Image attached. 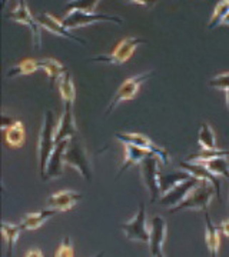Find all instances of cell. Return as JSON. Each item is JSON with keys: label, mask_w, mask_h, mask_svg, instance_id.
<instances>
[{"label": "cell", "mask_w": 229, "mask_h": 257, "mask_svg": "<svg viewBox=\"0 0 229 257\" xmlns=\"http://www.w3.org/2000/svg\"><path fill=\"white\" fill-rule=\"evenodd\" d=\"M150 240H149V247L150 254L156 257L159 253H162V247L168 234V224L162 216H155L150 220Z\"/></svg>", "instance_id": "4fadbf2b"}, {"label": "cell", "mask_w": 229, "mask_h": 257, "mask_svg": "<svg viewBox=\"0 0 229 257\" xmlns=\"http://www.w3.org/2000/svg\"><path fill=\"white\" fill-rule=\"evenodd\" d=\"M225 101H226V107L229 109V90L225 92Z\"/></svg>", "instance_id": "8d00e7d4"}, {"label": "cell", "mask_w": 229, "mask_h": 257, "mask_svg": "<svg viewBox=\"0 0 229 257\" xmlns=\"http://www.w3.org/2000/svg\"><path fill=\"white\" fill-rule=\"evenodd\" d=\"M57 89H59V93H60V96L63 99L64 104H73L74 99H76V89H74L73 77H72L70 72H67L59 80Z\"/></svg>", "instance_id": "484cf974"}, {"label": "cell", "mask_w": 229, "mask_h": 257, "mask_svg": "<svg viewBox=\"0 0 229 257\" xmlns=\"http://www.w3.org/2000/svg\"><path fill=\"white\" fill-rule=\"evenodd\" d=\"M56 120L53 111L47 110L43 116V123L39 135V146H37V155H39V166H40V176L45 179L46 166L49 163V159L52 156L56 147Z\"/></svg>", "instance_id": "6da1fadb"}, {"label": "cell", "mask_w": 229, "mask_h": 257, "mask_svg": "<svg viewBox=\"0 0 229 257\" xmlns=\"http://www.w3.org/2000/svg\"><path fill=\"white\" fill-rule=\"evenodd\" d=\"M5 140H6L8 146L13 147V149H19V147L23 146L25 142H26V128H25V124L20 120H16L5 132Z\"/></svg>", "instance_id": "7402d4cb"}, {"label": "cell", "mask_w": 229, "mask_h": 257, "mask_svg": "<svg viewBox=\"0 0 229 257\" xmlns=\"http://www.w3.org/2000/svg\"><path fill=\"white\" fill-rule=\"evenodd\" d=\"M10 20L16 22L19 25H23L30 30L32 33V40H33V47L42 49V26L37 22V18H35L28 8L26 2H18L16 8L10 12L9 15Z\"/></svg>", "instance_id": "8992f818"}, {"label": "cell", "mask_w": 229, "mask_h": 257, "mask_svg": "<svg viewBox=\"0 0 229 257\" xmlns=\"http://www.w3.org/2000/svg\"><path fill=\"white\" fill-rule=\"evenodd\" d=\"M229 15V0H220L216 3L213 13H212V18L208 23V30L218 28L219 25L223 23V20L226 19Z\"/></svg>", "instance_id": "83f0119b"}, {"label": "cell", "mask_w": 229, "mask_h": 257, "mask_svg": "<svg viewBox=\"0 0 229 257\" xmlns=\"http://www.w3.org/2000/svg\"><path fill=\"white\" fill-rule=\"evenodd\" d=\"M202 165L205 166L212 175L223 176V177L229 179V163L225 157H216V159H212V160L205 162Z\"/></svg>", "instance_id": "f546056e"}, {"label": "cell", "mask_w": 229, "mask_h": 257, "mask_svg": "<svg viewBox=\"0 0 229 257\" xmlns=\"http://www.w3.org/2000/svg\"><path fill=\"white\" fill-rule=\"evenodd\" d=\"M222 25H225V26H229V15L226 16V19L223 20V23H222Z\"/></svg>", "instance_id": "74e56055"}, {"label": "cell", "mask_w": 229, "mask_h": 257, "mask_svg": "<svg viewBox=\"0 0 229 257\" xmlns=\"http://www.w3.org/2000/svg\"><path fill=\"white\" fill-rule=\"evenodd\" d=\"M22 230H23L22 224H15V223H8V221L2 223V234H3V239L6 240V244H8V257L13 254Z\"/></svg>", "instance_id": "603a6c76"}, {"label": "cell", "mask_w": 229, "mask_h": 257, "mask_svg": "<svg viewBox=\"0 0 229 257\" xmlns=\"http://www.w3.org/2000/svg\"><path fill=\"white\" fill-rule=\"evenodd\" d=\"M40 70H43L49 79V82L52 86H55V83H59V80L67 73V67L62 62L56 60L53 57H47V59H40Z\"/></svg>", "instance_id": "ac0fdd59"}, {"label": "cell", "mask_w": 229, "mask_h": 257, "mask_svg": "<svg viewBox=\"0 0 229 257\" xmlns=\"http://www.w3.org/2000/svg\"><path fill=\"white\" fill-rule=\"evenodd\" d=\"M215 194H216V190H215L213 184L202 180L201 183L198 184L192 192L188 194V197L181 204H178L174 209H169V211L171 213H176V211L186 210V209L206 211L208 210V206L211 204L212 197Z\"/></svg>", "instance_id": "3957f363"}, {"label": "cell", "mask_w": 229, "mask_h": 257, "mask_svg": "<svg viewBox=\"0 0 229 257\" xmlns=\"http://www.w3.org/2000/svg\"><path fill=\"white\" fill-rule=\"evenodd\" d=\"M229 156V150H219V149H215V150H201L198 153H193L191 156L186 159V162H192V163H205V162H209L212 159H216V157H226Z\"/></svg>", "instance_id": "f1b7e54d"}, {"label": "cell", "mask_w": 229, "mask_h": 257, "mask_svg": "<svg viewBox=\"0 0 229 257\" xmlns=\"http://www.w3.org/2000/svg\"><path fill=\"white\" fill-rule=\"evenodd\" d=\"M82 194L76 193L73 190L64 189L60 192L53 193L49 199H47V207L53 209L57 211H67L73 209L74 204L82 200Z\"/></svg>", "instance_id": "9a60e30c"}, {"label": "cell", "mask_w": 229, "mask_h": 257, "mask_svg": "<svg viewBox=\"0 0 229 257\" xmlns=\"http://www.w3.org/2000/svg\"><path fill=\"white\" fill-rule=\"evenodd\" d=\"M72 107H73V104H64L63 114H62L60 119L57 120L55 135L56 143H60L63 140L72 139L78 135V127H76V123H74Z\"/></svg>", "instance_id": "7c38bea8"}, {"label": "cell", "mask_w": 229, "mask_h": 257, "mask_svg": "<svg viewBox=\"0 0 229 257\" xmlns=\"http://www.w3.org/2000/svg\"><path fill=\"white\" fill-rule=\"evenodd\" d=\"M123 147H125V156H123L122 165H120L119 172H118V177L123 175L125 170L129 169L132 165H140L150 155V153H147L145 150L133 146V145H129V143H123Z\"/></svg>", "instance_id": "d6986e66"}, {"label": "cell", "mask_w": 229, "mask_h": 257, "mask_svg": "<svg viewBox=\"0 0 229 257\" xmlns=\"http://www.w3.org/2000/svg\"><path fill=\"white\" fill-rule=\"evenodd\" d=\"M198 143L202 150H215L216 149V139H215L213 128L206 121H203L201 124L199 135H198Z\"/></svg>", "instance_id": "4316f807"}, {"label": "cell", "mask_w": 229, "mask_h": 257, "mask_svg": "<svg viewBox=\"0 0 229 257\" xmlns=\"http://www.w3.org/2000/svg\"><path fill=\"white\" fill-rule=\"evenodd\" d=\"M73 244H72V239L70 237H64L60 243L59 248L56 250L55 257H73Z\"/></svg>", "instance_id": "d6a6232c"}, {"label": "cell", "mask_w": 229, "mask_h": 257, "mask_svg": "<svg viewBox=\"0 0 229 257\" xmlns=\"http://www.w3.org/2000/svg\"><path fill=\"white\" fill-rule=\"evenodd\" d=\"M95 257H103V253H102V251H101L99 254H96V256H95Z\"/></svg>", "instance_id": "f35d334b"}, {"label": "cell", "mask_w": 229, "mask_h": 257, "mask_svg": "<svg viewBox=\"0 0 229 257\" xmlns=\"http://www.w3.org/2000/svg\"><path fill=\"white\" fill-rule=\"evenodd\" d=\"M205 223H206L205 241H206L208 250L211 253V257H218V250H219L220 244V229L213 224L208 211H205Z\"/></svg>", "instance_id": "44dd1931"}, {"label": "cell", "mask_w": 229, "mask_h": 257, "mask_svg": "<svg viewBox=\"0 0 229 257\" xmlns=\"http://www.w3.org/2000/svg\"><path fill=\"white\" fill-rule=\"evenodd\" d=\"M179 167L182 169L183 172H186V173H189V175L195 177V179H198V180H205V182H209V183L213 184V187H215V190H216V196H218V199L220 197V183H219V179H218V176L212 175L211 172L205 167V166L202 165V163H192V162H181L179 163Z\"/></svg>", "instance_id": "2e32d148"}, {"label": "cell", "mask_w": 229, "mask_h": 257, "mask_svg": "<svg viewBox=\"0 0 229 257\" xmlns=\"http://www.w3.org/2000/svg\"><path fill=\"white\" fill-rule=\"evenodd\" d=\"M63 162L70 167H73L79 175H82L86 182H91V162L88 157V152L76 136L69 139L67 147L64 150Z\"/></svg>", "instance_id": "7a4b0ae2"}, {"label": "cell", "mask_w": 229, "mask_h": 257, "mask_svg": "<svg viewBox=\"0 0 229 257\" xmlns=\"http://www.w3.org/2000/svg\"><path fill=\"white\" fill-rule=\"evenodd\" d=\"M209 86L218 90H229V73H220L209 80Z\"/></svg>", "instance_id": "1f68e13d"}, {"label": "cell", "mask_w": 229, "mask_h": 257, "mask_svg": "<svg viewBox=\"0 0 229 257\" xmlns=\"http://www.w3.org/2000/svg\"><path fill=\"white\" fill-rule=\"evenodd\" d=\"M99 3H101L99 0H95V2H70V3H67V8L64 9V16L72 13V12H78V10L95 13V9Z\"/></svg>", "instance_id": "4dcf8cb0"}, {"label": "cell", "mask_w": 229, "mask_h": 257, "mask_svg": "<svg viewBox=\"0 0 229 257\" xmlns=\"http://www.w3.org/2000/svg\"><path fill=\"white\" fill-rule=\"evenodd\" d=\"M192 176L186 173V172H175V173H171V175H159V186H161L162 196L168 192H171L178 184L183 183L185 180H188Z\"/></svg>", "instance_id": "cb8c5ba5"}, {"label": "cell", "mask_w": 229, "mask_h": 257, "mask_svg": "<svg viewBox=\"0 0 229 257\" xmlns=\"http://www.w3.org/2000/svg\"><path fill=\"white\" fill-rule=\"evenodd\" d=\"M156 257H165V256H164V253H159Z\"/></svg>", "instance_id": "ab89813d"}, {"label": "cell", "mask_w": 229, "mask_h": 257, "mask_svg": "<svg viewBox=\"0 0 229 257\" xmlns=\"http://www.w3.org/2000/svg\"><path fill=\"white\" fill-rule=\"evenodd\" d=\"M146 42L142 40V39H137V37H125L123 40H120V43L118 46L115 47V50L110 53V55H101L92 57V62H96V63H108V64H123L128 62L129 59L132 57L135 49L139 45H145Z\"/></svg>", "instance_id": "5b68a950"}, {"label": "cell", "mask_w": 229, "mask_h": 257, "mask_svg": "<svg viewBox=\"0 0 229 257\" xmlns=\"http://www.w3.org/2000/svg\"><path fill=\"white\" fill-rule=\"evenodd\" d=\"M159 162L161 160L158 157L154 156V155H149L139 165L143 184L146 186L147 192L150 194V203H156L158 200H161V197H162L161 186H159V173H158Z\"/></svg>", "instance_id": "52a82bcc"}, {"label": "cell", "mask_w": 229, "mask_h": 257, "mask_svg": "<svg viewBox=\"0 0 229 257\" xmlns=\"http://www.w3.org/2000/svg\"><path fill=\"white\" fill-rule=\"evenodd\" d=\"M26 257H43V253H42V250L37 247H33L29 250L28 253H26Z\"/></svg>", "instance_id": "e575fe53"}, {"label": "cell", "mask_w": 229, "mask_h": 257, "mask_svg": "<svg viewBox=\"0 0 229 257\" xmlns=\"http://www.w3.org/2000/svg\"><path fill=\"white\" fill-rule=\"evenodd\" d=\"M122 230L125 233V237L132 241H142L147 243L150 240V230L147 229L146 223V211H145V204H139V210L135 213V216L122 224Z\"/></svg>", "instance_id": "ba28073f"}, {"label": "cell", "mask_w": 229, "mask_h": 257, "mask_svg": "<svg viewBox=\"0 0 229 257\" xmlns=\"http://www.w3.org/2000/svg\"><path fill=\"white\" fill-rule=\"evenodd\" d=\"M152 74H154V72H145V73L135 74V76H132V77L126 79L125 82L120 84L119 89L116 90V93L113 94V97H112V100H110L109 106L106 107V110H105L103 114H105V116H109L110 113L115 110V109L119 106L120 103L132 100V99L136 96V93L139 92L140 86L146 82L147 79H150V77H152Z\"/></svg>", "instance_id": "277c9868"}, {"label": "cell", "mask_w": 229, "mask_h": 257, "mask_svg": "<svg viewBox=\"0 0 229 257\" xmlns=\"http://www.w3.org/2000/svg\"><path fill=\"white\" fill-rule=\"evenodd\" d=\"M67 143H69V139L60 142V143H56L55 150L49 159V163L46 166V175L43 180L56 179V177H60L63 175V155L66 147H67Z\"/></svg>", "instance_id": "e0dca14e"}, {"label": "cell", "mask_w": 229, "mask_h": 257, "mask_svg": "<svg viewBox=\"0 0 229 257\" xmlns=\"http://www.w3.org/2000/svg\"><path fill=\"white\" fill-rule=\"evenodd\" d=\"M15 121H16L15 119L8 117L6 114H3V116H2V130H3V132H6V130H8L13 123H15Z\"/></svg>", "instance_id": "836d02e7"}, {"label": "cell", "mask_w": 229, "mask_h": 257, "mask_svg": "<svg viewBox=\"0 0 229 257\" xmlns=\"http://www.w3.org/2000/svg\"><path fill=\"white\" fill-rule=\"evenodd\" d=\"M56 213H57V210L49 209V207L45 209V210H39L35 211V213H28V214L23 216L20 224H22L23 230H36L39 229V227H42L52 216H55Z\"/></svg>", "instance_id": "ffe728a7"}, {"label": "cell", "mask_w": 229, "mask_h": 257, "mask_svg": "<svg viewBox=\"0 0 229 257\" xmlns=\"http://www.w3.org/2000/svg\"><path fill=\"white\" fill-rule=\"evenodd\" d=\"M37 70H40V62L35 60V59H26V60H22L16 66L10 67L8 70V77L12 79V77H18V76H29Z\"/></svg>", "instance_id": "d4e9b609"}, {"label": "cell", "mask_w": 229, "mask_h": 257, "mask_svg": "<svg viewBox=\"0 0 229 257\" xmlns=\"http://www.w3.org/2000/svg\"><path fill=\"white\" fill-rule=\"evenodd\" d=\"M116 140H119L120 143H129V145H133V146L139 147L142 150H145L147 153L156 156L162 165H169L171 162V156L168 153V150L162 149V147L156 146L155 143L150 140L149 138H146L145 135L142 133H118L115 136Z\"/></svg>", "instance_id": "9c48e42d"}, {"label": "cell", "mask_w": 229, "mask_h": 257, "mask_svg": "<svg viewBox=\"0 0 229 257\" xmlns=\"http://www.w3.org/2000/svg\"><path fill=\"white\" fill-rule=\"evenodd\" d=\"M101 22H112V23H118L122 25L123 20L116 16H108V15H96V13H89V12H72L69 15H66L62 19V23L66 29L72 30V29L83 28V26H89L93 23H101Z\"/></svg>", "instance_id": "30bf717a"}, {"label": "cell", "mask_w": 229, "mask_h": 257, "mask_svg": "<svg viewBox=\"0 0 229 257\" xmlns=\"http://www.w3.org/2000/svg\"><path fill=\"white\" fill-rule=\"evenodd\" d=\"M219 229L220 231L226 236V237H229V219H226V220H223L222 223H220Z\"/></svg>", "instance_id": "d590c367"}, {"label": "cell", "mask_w": 229, "mask_h": 257, "mask_svg": "<svg viewBox=\"0 0 229 257\" xmlns=\"http://www.w3.org/2000/svg\"><path fill=\"white\" fill-rule=\"evenodd\" d=\"M37 22L40 23L42 29H45L47 32L53 33V35H57L60 37H66V39H70L76 43H81V45H86V42L81 39V37L74 36L73 33H70L69 29H66L62 23V20L56 19L55 16H52L50 13H42L37 16Z\"/></svg>", "instance_id": "5bb4252c"}, {"label": "cell", "mask_w": 229, "mask_h": 257, "mask_svg": "<svg viewBox=\"0 0 229 257\" xmlns=\"http://www.w3.org/2000/svg\"><path fill=\"white\" fill-rule=\"evenodd\" d=\"M199 183H201V180H198V179H195V177H191V179L185 180L183 183L178 184V186L174 187L171 192H168L166 194H164V196L161 197V200H159L161 206H165V207H169V209H174L178 204H181V203L188 197V194L192 192L193 189H195Z\"/></svg>", "instance_id": "8fae6325"}]
</instances>
